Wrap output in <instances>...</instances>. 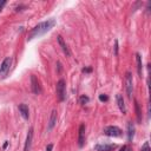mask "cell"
Listing matches in <instances>:
<instances>
[{
  "mask_svg": "<svg viewBox=\"0 0 151 151\" xmlns=\"http://www.w3.org/2000/svg\"><path fill=\"white\" fill-rule=\"evenodd\" d=\"M32 139H33V127H31L28 130V133L26 136V142L24 145V151H29L31 145H32Z\"/></svg>",
  "mask_w": 151,
  "mask_h": 151,
  "instance_id": "8",
  "label": "cell"
},
{
  "mask_svg": "<svg viewBox=\"0 0 151 151\" xmlns=\"http://www.w3.org/2000/svg\"><path fill=\"white\" fill-rule=\"evenodd\" d=\"M99 100H100V101H107V100H109V97H107L106 94H100V96H99Z\"/></svg>",
  "mask_w": 151,
  "mask_h": 151,
  "instance_id": "19",
  "label": "cell"
},
{
  "mask_svg": "<svg viewBox=\"0 0 151 151\" xmlns=\"http://www.w3.org/2000/svg\"><path fill=\"white\" fill-rule=\"evenodd\" d=\"M127 150V147H126V145H123L120 149H119V151H126Z\"/></svg>",
  "mask_w": 151,
  "mask_h": 151,
  "instance_id": "22",
  "label": "cell"
},
{
  "mask_svg": "<svg viewBox=\"0 0 151 151\" xmlns=\"http://www.w3.org/2000/svg\"><path fill=\"white\" fill-rule=\"evenodd\" d=\"M31 90L34 94H40L41 93V86H40V83L39 80L37 79V77L34 74L31 76Z\"/></svg>",
  "mask_w": 151,
  "mask_h": 151,
  "instance_id": "5",
  "label": "cell"
},
{
  "mask_svg": "<svg viewBox=\"0 0 151 151\" xmlns=\"http://www.w3.org/2000/svg\"><path fill=\"white\" fill-rule=\"evenodd\" d=\"M55 25V20L54 19H48L46 21H42L40 24H38L37 26H34L31 32L28 33V37H27V41H31L33 40L34 38H39L41 35H44L46 32H48L51 28H53V26Z\"/></svg>",
  "mask_w": 151,
  "mask_h": 151,
  "instance_id": "1",
  "label": "cell"
},
{
  "mask_svg": "<svg viewBox=\"0 0 151 151\" xmlns=\"http://www.w3.org/2000/svg\"><path fill=\"white\" fill-rule=\"evenodd\" d=\"M52 149H53V144H48L46 146V151H52Z\"/></svg>",
  "mask_w": 151,
  "mask_h": 151,
  "instance_id": "20",
  "label": "cell"
},
{
  "mask_svg": "<svg viewBox=\"0 0 151 151\" xmlns=\"http://www.w3.org/2000/svg\"><path fill=\"white\" fill-rule=\"evenodd\" d=\"M116 149V144H106V143H101V144H97L94 146L96 151H112Z\"/></svg>",
  "mask_w": 151,
  "mask_h": 151,
  "instance_id": "7",
  "label": "cell"
},
{
  "mask_svg": "<svg viewBox=\"0 0 151 151\" xmlns=\"http://www.w3.org/2000/svg\"><path fill=\"white\" fill-rule=\"evenodd\" d=\"M85 143V125L81 124L79 126V133H78V145L79 147H83Z\"/></svg>",
  "mask_w": 151,
  "mask_h": 151,
  "instance_id": "9",
  "label": "cell"
},
{
  "mask_svg": "<svg viewBox=\"0 0 151 151\" xmlns=\"http://www.w3.org/2000/svg\"><path fill=\"white\" fill-rule=\"evenodd\" d=\"M7 145H8V142H6V143L4 144V149H6V147H7Z\"/></svg>",
  "mask_w": 151,
  "mask_h": 151,
  "instance_id": "24",
  "label": "cell"
},
{
  "mask_svg": "<svg viewBox=\"0 0 151 151\" xmlns=\"http://www.w3.org/2000/svg\"><path fill=\"white\" fill-rule=\"evenodd\" d=\"M58 42H59V45L61 46V48H63V51L66 53V55H70L71 53H70V50H68V47H67V45L65 44V41H64V39H63V37L61 35H58Z\"/></svg>",
  "mask_w": 151,
  "mask_h": 151,
  "instance_id": "14",
  "label": "cell"
},
{
  "mask_svg": "<svg viewBox=\"0 0 151 151\" xmlns=\"http://www.w3.org/2000/svg\"><path fill=\"white\" fill-rule=\"evenodd\" d=\"M136 61H137V72L139 76H142V68H143V64H142V55L139 53L136 54Z\"/></svg>",
  "mask_w": 151,
  "mask_h": 151,
  "instance_id": "15",
  "label": "cell"
},
{
  "mask_svg": "<svg viewBox=\"0 0 151 151\" xmlns=\"http://www.w3.org/2000/svg\"><path fill=\"white\" fill-rule=\"evenodd\" d=\"M140 151H151L150 145H149V142H145V143L143 144V146H142V150H140Z\"/></svg>",
  "mask_w": 151,
  "mask_h": 151,
  "instance_id": "17",
  "label": "cell"
},
{
  "mask_svg": "<svg viewBox=\"0 0 151 151\" xmlns=\"http://www.w3.org/2000/svg\"><path fill=\"white\" fill-rule=\"evenodd\" d=\"M57 97L60 101L65 100L66 98V92H65V81L63 79H60L57 83Z\"/></svg>",
  "mask_w": 151,
  "mask_h": 151,
  "instance_id": "4",
  "label": "cell"
},
{
  "mask_svg": "<svg viewBox=\"0 0 151 151\" xmlns=\"http://www.w3.org/2000/svg\"><path fill=\"white\" fill-rule=\"evenodd\" d=\"M83 72H86V73H88V72H91V68L88 67V68H84L83 70Z\"/></svg>",
  "mask_w": 151,
  "mask_h": 151,
  "instance_id": "23",
  "label": "cell"
},
{
  "mask_svg": "<svg viewBox=\"0 0 151 151\" xmlns=\"http://www.w3.org/2000/svg\"><path fill=\"white\" fill-rule=\"evenodd\" d=\"M116 100H117V104H118L119 110H120L123 113H125V112H126V107H125V103H124L123 96H122V94H117V96H116Z\"/></svg>",
  "mask_w": 151,
  "mask_h": 151,
  "instance_id": "11",
  "label": "cell"
},
{
  "mask_svg": "<svg viewBox=\"0 0 151 151\" xmlns=\"http://www.w3.org/2000/svg\"><path fill=\"white\" fill-rule=\"evenodd\" d=\"M79 100H80V104H86V103H88L90 99H88V97H86V96H81Z\"/></svg>",
  "mask_w": 151,
  "mask_h": 151,
  "instance_id": "18",
  "label": "cell"
},
{
  "mask_svg": "<svg viewBox=\"0 0 151 151\" xmlns=\"http://www.w3.org/2000/svg\"><path fill=\"white\" fill-rule=\"evenodd\" d=\"M19 112L21 113V116L25 118V119H28L29 117V111H28V106L26 104H20L19 105Z\"/></svg>",
  "mask_w": 151,
  "mask_h": 151,
  "instance_id": "12",
  "label": "cell"
},
{
  "mask_svg": "<svg viewBox=\"0 0 151 151\" xmlns=\"http://www.w3.org/2000/svg\"><path fill=\"white\" fill-rule=\"evenodd\" d=\"M134 109H136V114H137V120L140 123L142 122V112H140V109H139V104L137 100H134Z\"/></svg>",
  "mask_w": 151,
  "mask_h": 151,
  "instance_id": "16",
  "label": "cell"
},
{
  "mask_svg": "<svg viewBox=\"0 0 151 151\" xmlns=\"http://www.w3.org/2000/svg\"><path fill=\"white\" fill-rule=\"evenodd\" d=\"M103 133L109 137H119V136H122L123 131L118 126H106L103 130Z\"/></svg>",
  "mask_w": 151,
  "mask_h": 151,
  "instance_id": "2",
  "label": "cell"
},
{
  "mask_svg": "<svg viewBox=\"0 0 151 151\" xmlns=\"http://www.w3.org/2000/svg\"><path fill=\"white\" fill-rule=\"evenodd\" d=\"M55 123H57V110H52L51 116H50V120H48V126H47V130H48V131H51V130L54 127Z\"/></svg>",
  "mask_w": 151,
  "mask_h": 151,
  "instance_id": "10",
  "label": "cell"
},
{
  "mask_svg": "<svg viewBox=\"0 0 151 151\" xmlns=\"http://www.w3.org/2000/svg\"><path fill=\"white\" fill-rule=\"evenodd\" d=\"M5 5H6V1H5V0H2V1H0V11L2 9V7H4Z\"/></svg>",
  "mask_w": 151,
  "mask_h": 151,
  "instance_id": "21",
  "label": "cell"
},
{
  "mask_svg": "<svg viewBox=\"0 0 151 151\" xmlns=\"http://www.w3.org/2000/svg\"><path fill=\"white\" fill-rule=\"evenodd\" d=\"M11 65H12V58H11V57L5 58L4 61H2L1 65H0V74H6V73L9 71Z\"/></svg>",
  "mask_w": 151,
  "mask_h": 151,
  "instance_id": "6",
  "label": "cell"
},
{
  "mask_svg": "<svg viewBox=\"0 0 151 151\" xmlns=\"http://www.w3.org/2000/svg\"><path fill=\"white\" fill-rule=\"evenodd\" d=\"M125 88H126L127 97L131 99L132 98V90H133V79H132V74L130 72H127L125 74Z\"/></svg>",
  "mask_w": 151,
  "mask_h": 151,
  "instance_id": "3",
  "label": "cell"
},
{
  "mask_svg": "<svg viewBox=\"0 0 151 151\" xmlns=\"http://www.w3.org/2000/svg\"><path fill=\"white\" fill-rule=\"evenodd\" d=\"M134 136V125L132 123H127V139L129 142H132Z\"/></svg>",
  "mask_w": 151,
  "mask_h": 151,
  "instance_id": "13",
  "label": "cell"
}]
</instances>
